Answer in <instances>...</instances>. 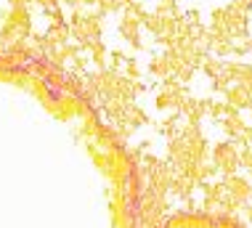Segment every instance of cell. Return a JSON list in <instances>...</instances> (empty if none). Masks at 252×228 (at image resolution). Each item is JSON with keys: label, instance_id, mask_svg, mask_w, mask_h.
I'll return each mask as SVG.
<instances>
[]
</instances>
